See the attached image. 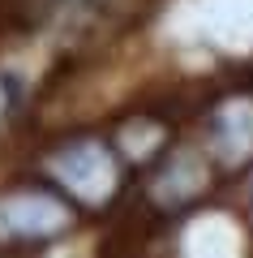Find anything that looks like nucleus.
Instances as JSON below:
<instances>
[{
  "instance_id": "obj_1",
  "label": "nucleus",
  "mask_w": 253,
  "mask_h": 258,
  "mask_svg": "<svg viewBox=\"0 0 253 258\" xmlns=\"http://www.w3.org/2000/svg\"><path fill=\"white\" fill-rule=\"evenodd\" d=\"M52 172L60 176L64 189H73L86 203H103L112 189H116V164L103 147L95 142H81V147H69L52 159Z\"/></svg>"
},
{
  "instance_id": "obj_2",
  "label": "nucleus",
  "mask_w": 253,
  "mask_h": 258,
  "mask_svg": "<svg viewBox=\"0 0 253 258\" xmlns=\"http://www.w3.org/2000/svg\"><path fill=\"white\" fill-rule=\"evenodd\" d=\"M0 224L18 237H47L69 224V211L47 194H18V198L0 203Z\"/></svg>"
}]
</instances>
